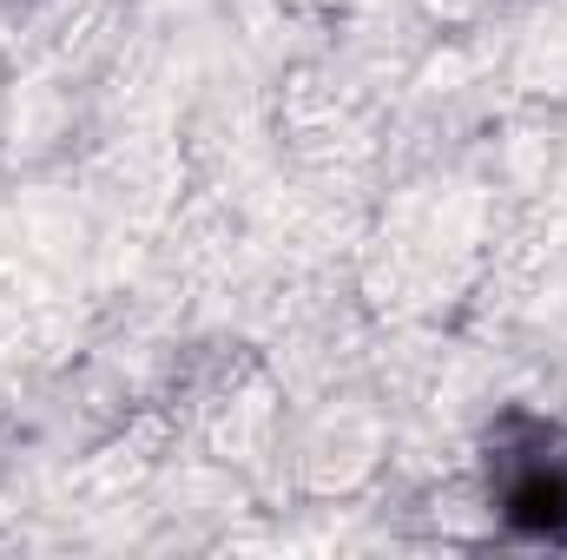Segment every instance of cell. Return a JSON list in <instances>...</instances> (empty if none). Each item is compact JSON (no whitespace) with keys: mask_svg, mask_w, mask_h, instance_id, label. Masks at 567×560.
I'll use <instances>...</instances> for the list:
<instances>
[{"mask_svg":"<svg viewBox=\"0 0 567 560\" xmlns=\"http://www.w3.org/2000/svg\"><path fill=\"white\" fill-rule=\"evenodd\" d=\"M502 515L522 535L567 541V455H555L548 428H535L528 448H502Z\"/></svg>","mask_w":567,"mask_h":560,"instance_id":"obj_1","label":"cell"}]
</instances>
